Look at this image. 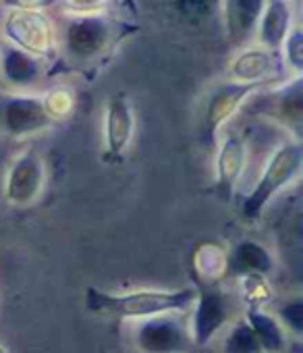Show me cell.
I'll list each match as a JSON object with an SVG mask.
<instances>
[{"label":"cell","mask_w":303,"mask_h":353,"mask_svg":"<svg viewBox=\"0 0 303 353\" xmlns=\"http://www.w3.org/2000/svg\"><path fill=\"white\" fill-rule=\"evenodd\" d=\"M198 299V289H137L131 293H108L98 287L85 289V310L92 314L116 316V318H135L147 320L154 316L177 314L194 307Z\"/></svg>","instance_id":"cell-1"},{"label":"cell","mask_w":303,"mask_h":353,"mask_svg":"<svg viewBox=\"0 0 303 353\" xmlns=\"http://www.w3.org/2000/svg\"><path fill=\"white\" fill-rule=\"evenodd\" d=\"M303 166V148L299 141H286L282 143L268 160L260 181L255 188L245 196L241 214L247 221H258L268 206V202L286 185H291Z\"/></svg>","instance_id":"cell-2"},{"label":"cell","mask_w":303,"mask_h":353,"mask_svg":"<svg viewBox=\"0 0 303 353\" xmlns=\"http://www.w3.org/2000/svg\"><path fill=\"white\" fill-rule=\"evenodd\" d=\"M3 34L13 48H19L36 59L50 57L56 44L54 26L50 17L40 9H9L3 23Z\"/></svg>","instance_id":"cell-3"},{"label":"cell","mask_w":303,"mask_h":353,"mask_svg":"<svg viewBox=\"0 0 303 353\" xmlns=\"http://www.w3.org/2000/svg\"><path fill=\"white\" fill-rule=\"evenodd\" d=\"M46 179L44 160L36 150H25L17 156L13 166L9 168L7 183H5V198L11 206L28 208L32 206L42 190Z\"/></svg>","instance_id":"cell-4"},{"label":"cell","mask_w":303,"mask_h":353,"mask_svg":"<svg viewBox=\"0 0 303 353\" xmlns=\"http://www.w3.org/2000/svg\"><path fill=\"white\" fill-rule=\"evenodd\" d=\"M50 123L52 119L38 96H7L0 100V129L13 137L38 133Z\"/></svg>","instance_id":"cell-5"},{"label":"cell","mask_w":303,"mask_h":353,"mask_svg":"<svg viewBox=\"0 0 303 353\" xmlns=\"http://www.w3.org/2000/svg\"><path fill=\"white\" fill-rule=\"evenodd\" d=\"M191 336L171 314L143 320L135 330V343L143 353H185Z\"/></svg>","instance_id":"cell-6"},{"label":"cell","mask_w":303,"mask_h":353,"mask_svg":"<svg viewBox=\"0 0 303 353\" xmlns=\"http://www.w3.org/2000/svg\"><path fill=\"white\" fill-rule=\"evenodd\" d=\"M229 73L235 83H258L268 85L284 79V61L278 52L264 48H247L235 57L229 67Z\"/></svg>","instance_id":"cell-7"},{"label":"cell","mask_w":303,"mask_h":353,"mask_svg":"<svg viewBox=\"0 0 303 353\" xmlns=\"http://www.w3.org/2000/svg\"><path fill=\"white\" fill-rule=\"evenodd\" d=\"M231 303L222 291L204 289L198 291V299L194 303V320H191V343L196 347H206L216 332L229 322Z\"/></svg>","instance_id":"cell-8"},{"label":"cell","mask_w":303,"mask_h":353,"mask_svg":"<svg viewBox=\"0 0 303 353\" xmlns=\"http://www.w3.org/2000/svg\"><path fill=\"white\" fill-rule=\"evenodd\" d=\"M135 133V114L129 98L125 94H114L108 98L106 117H104V158L121 160L127 152Z\"/></svg>","instance_id":"cell-9"},{"label":"cell","mask_w":303,"mask_h":353,"mask_svg":"<svg viewBox=\"0 0 303 353\" xmlns=\"http://www.w3.org/2000/svg\"><path fill=\"white\" fill-rule=\"evenodd\" d=\"M110 42V23L100 15H79L69 21L65 44L69 54L79 61L94 59Z\"/></svg>","instance_id":"cell-10"},{"label":"cell","mask_w":303,"mask_h":353,"mask_svg":"<svg viewBox=\"0 0 303 353\" xmlns=\"http://www.w3.org/2000/svg\"><path fill=\"white\" fill-rule=\"evenodd\" d=\"M262 88H268V85H258V83H235V81H233V83L220 85V88L212 94V98H210V102H208L206 119H204V133H206L208 143H212L214 137H216V133H218V129L239 112V108L243 106V102H245L253 92H258V90H262Z\"/></svg>","instance_id":"cell-11"},{"label":"cell","mask_w":303,"mask_h":353,"mask_svg":"<svg viewBox=\"0 0 303 353\" xmlns=\"http://www.w3.org/2000/svg\"><path fill=\"white\" fill-rule=\"evenodd\" d=\"M247 160V145L245 139L239 135H227L218 156H216V192L222 198H231L239 176L243 174Z\"/></svg>","instance_id":"cell-12"},{"label":"cell","mask_w":303,"mask_h":353,"mask_svg":"<svg viewBox=\"0 0 303 353\" xmlns=\"http://www.w3.org/2000/svg\"><path fill=\"white\" fill-rule=\"evenodd\" d=\"M291 28H293L291 5L282 3V0H270V3H264L262 15H260L258 28H255L258 42L264 50L278 52V48L282 46Z\"/></svg>","instance_id":"cell-13"},{"label":"cell","mask_w":303,"mask_h":353,"mask_svg":"<svg viewBox=\"0 0 303 353\" xmlns=\"http://www.w3.org/2000/svg\"><path fill=\"white\" fill-rule=\"evenodd\" d=\"M222 7L229 40L233 44H243L245 40H249L258 28L264 9L262 0H227Z\"/></svg>","instance_id":"cell-14"},{"label":"cell","mask_w":303,"mask_h":353,"mask_svg":"<svg viewBox=\"0 0 303 353\" xmlns=\"http://www.w3.org/2000/svg\"><path fill=\"white\" fill-rule=\"evenodd\" d=\"M229 266H233L239 272V276H266L274 268V258L268 248L247 239L235 248L233 256L229 258Z\"/></svg>","instance_id":"cell-15"},{"label":"cell","mask_w":303,"mask_h":353,"mask_svg":"<svg viewBox=\"0 0 303 353\" xmlns=\"http://www.w3.org/2000/svg\"><path fill=\"white\" fill-rule=\"evenodd\" d=\"M0 67H3V77L11 85H17V88L32 85L42 73L40 59H36L19 48H13V46L5 48L3 59H0Z\"/></svg>","instance_id":"cell-16"},{"label":"cell","mask_w":303,"mask_h":353,"mask_svg":"<svg viewBox=\"0 0 303 353\" xmlns=\"http://www.w3.org/2000/svg\"><path fill=\"white\" fill-rule=\"evenodd\" d=\"M245 322L249 324V328L258 336L264 353H282L284 351L286 330L282 328V324L274 316L262 312L260 307H249L245 312Z\"/></svg>","instance_id":"cell-17"},{"label":"cell","mask_w":303,"mask_h":353,"mask_svg":"<svg viewBox=\"0 0 303 353\" xmlns=\"http://www.w3.org/2000/svg\"><path fill=\"white\" fill-rule=\"evenodd\" d=\"M222 353H264L258 336L245 320L237 322L222 343Z\"/></svg>","instance_id":"cell-18"},{"label":"cell","mask_w":303,"mask_h":353,"mask_svg":"<svg viewBox=\"0 0 303 353\" xmlns=\"http://www.w3.org/2000/svg\"><path fill=\"white\" fill-rule=\"evenodd\" d=\"M196 268L204 279H216L222 276L229 268V258L224 252L212 243L202 245L196 254Z\"/></svg>","instance_id":"cell-19"},{"label":"cell","mask_w":303,"mask_h":353,"mask_svg":"<svg viewBox=\"0 0 303 353\" xmlns=\"http://www.w3.org/2000/svg\"><path fill=\"white\" fill-rule=\"evenodd\" d=\"M282 46H284L286 69H291L295 73V77H301V71H303V30L299 23H293Z\"/></svg>","instance_id":"cell-20"},{"label":"cell","mask_w":303,"mask_h":353,"mask_svg":"<svg viewBox=\"0 0 303 353\" xmlns=\"http://www.w3.org/2000/svg\"><path fill=\"white\" fill-rule=\"evenodd\" d=\"M284 330H291L295 336L303 334V299L301 297H293L286 299L280 307H278V318H276Z\"/></svg>","instance_id":"cell-21"},{"label":"cell","mask_w":303,"mask_h":353,"mask_svg":"<svg viewBox=\"0 0 303 353\" xmlns=\"http://www.w3.org/2000/svg\"><path fill=\"white\" fill-rule=\"evenodd\" d=\"M282 114L289 123L299 127L301 123V112H303V102H301V77H295L293 83H286V94L280 100Z\"/></svg>","instance_id":"cell-22"},{"label":"cell","mask_w":303,"mask_h":353,"mask_svg":"<svg viewBox=\"0 0 303 353\" xmlns=\"http://www.w3.org/2000/svg\"><path fill=\"white\" fill-rule=\"evenodd\" d=\"M42 102H44V108H46V112H48V117L52 121L54 119H65L73 110V96L65 88L52 90L46 98H42Z\"/></svg>","instance_id":"cell-23"},{"label":"cell","mask_w":303,"mask_h":353,"mask_svg":"<svg viewBox=\"0 0 303 353\" xmlns=\"http://www.w3.org/2000/svg\"><path fill=\"white\" fill-rule=\"evenodd\" d=\"M239 283H241L243 297L251 303V307H260V303L270 297V289H268L264 276L245 274V276H239Z\"/></svg>","instance_id":"cell-24"},{"label":"cell","mask_w":303,"mask_h":353,"mask_svg":"<svg viewBox=\"0 0 303 353\" xmlns=\"http://www.w3.org/2000/svg\"><path fill=\"white\" fill-rule=\"evenodd\" d=\"M175 7L179 9V13H183L187 19H194V17H198V19H202V17H208L210 13H212V7H214V3H175Z\"/></svg>","instance_id":"cell-25"},{"label":"cell","mask_w":303,"mask_h":353,"mask_svg":"<svg viewBox=\"0 0 303 353\" xmlns=\"http://www.w3.org/2000/svg\"><path fill=\"white\" fill-rule=\"evenodd\" d=\"M0 353H9V351H7V349H5L3 345H0Z\"/></svg>","instance_id":"cell-26"},{"label":"cell","mask_w":303,"mask_h":353,"mask_svg":"<svg viewBox=\"0 0 303 353\" xmlns=\"http://www.w3.org/2000/svg\"><path fill=\"white\" fill-rule=\"evenodd\" d=\"M102 353H108V351H102Z\"/></svg>","instance_id":"cell-27"}]
</instances>
